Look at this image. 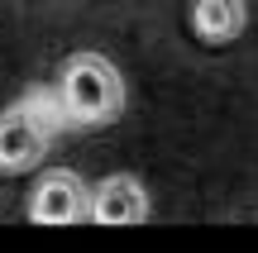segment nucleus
<instances>
[{
  "mask_svg": "<svg viewBox=\"0 0 258 253\" xmlns=\"http://www.w3.org/2000/svg\"><path fill=\"white\" fill-rule=\"evenodd\" d=\"M57 129H72L62 110L57 86H34L15 105L0 110V172H34L43 162L48 143L57 139Z\"/></svg>",
  "mask_w": 258,
  "mask_h": 253,
  "instance_id": "f257e3e1",
  "label": "nucleus"
},
{
  "mask_svg": "<svg viewBox=\"0 0 258 253\" xmlns=\"http://www.w3.org/2000/svg\"><path fill=\"white\" fill-rule=\"evenodd\" d=\"M57 96L72 129H101L124 110V76L105 53H72L57 76Z\"/></svg>",
  "mask_w": 258,
  "mask_h": 253,
  "instance_id": "f03ea898",
  "label": "nucleus"
},
{
  "mask_svg": "<svg viewBox=\"0 0 258 253\" xmlns=\"http://www.w3.org/2000/svg\"><path fill=\"white\" fill-rule=\"evenodd\" d=\"M24 210H29L34 225H77V220H86V210H91V191H86V182L77 177V172L53 167V172H43V177L34 182Z\"/></svg>",
  "mask_w": 258,
  "mask_h": 253,
  "instance_id": "7ed1b4c3",
  "label": "nucleus"
},
{
  "mask_svg": "<svg viewBox=\"0 0 258 253\" xmlns=\"http://www.w3.org/2000/svg\"><path fill=\"white\" fill-rule=\"evenodd\" d=\"M144 215H148V196L134 177L115 172L91 187V210H86L91 225H139Z\"/></svg>",
  "mask_w": 258,
  "mask_h": 253,
  "instance_id": "20e7f679",
  "label": "nucleus"
},
{
  "mask_svg": "<svg viewBox=\"0 0 258 253\" xmlns=\"http://www.w3.org/2000/svg\"><path fill=\"white\" fill-rule=\"evenodd\" d=\"M249 24V5L244 0H191V29L206 43H230Z\"/></svg>",
  "mask_w": 258,
  "mask_h": 253,
  "instance_id": "39448f33",
  "label": "nucleus"
}]
</instances>
